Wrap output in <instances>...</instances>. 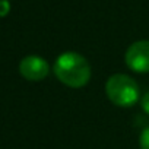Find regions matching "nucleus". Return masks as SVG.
Listing matches in <instances>:
<instances>
[{"label":"nucleus","mask_w":149,"mask_h":149,"mask_svg":"<svg viewBox=\"0 0 149 149\" xmlns=\"http://www.w3.org/2000/svg\"><path fill=\"white\" fill-rule=\"evenodd\" d=\"M139 146L140 149H149V126L142 130L139 136Z\"/></svg>","instance_id":"5"},{"label":"nucleus","mask_w":149,"mask_h":149,"mask_svg":"<svg viewBox=\"0 0 149 149\" xmlns=\"http://www.w3.org/2000/svg\"><path fill=\"white\" fill-rule=\"evenodd\" d=\"M124 63L136 73H149V41L139 40L130 44L124 53Z\"/></svg>","instance_id":"3"},{"label":"nucleus","mask_w":149,"mask_h":149,"mask_svg":"<svg viewBox=\"0 0 149 149\" xmlns=\"http://www.w3.org/2000/svg\"><path fill=\"white\" fill-rule=\"evenodd\" d=\"M53 72L63 85L74 89L85 86L92 76L89 61L74 51L61 53L53 64Z\"/></svg>","instance_id":"1"},{"label":"nucleus","mask_w":149,"mask_h":149,"mask_svg":"<svg viewBox=\"0 0 149 149\" xmlns=\"http://www.w3.org/2000/svg\"><path fill=\"white\" fill-rule=\"evenodd\" d=\"M19 73L22 78L31 82H40L45 79L50 73V64L40 56L31 54L21 60L19 63Z\"/></svg>","instance_id":"4"},{"label":"nucleus","mask_w":149,"mask_h":149,"mask_svg":"<svg viewBox=\"0 0 149 149\" xmlns=\"http://www.w3.org/2000/svg\"><path fill=\"white\" fill-rule=\"evenodd\" d=\"M10 12V3L8 0H0V18H5Z\"/></svg>","instance_id":"6"},{"label":"nucleus","mask_w":149,"mask_h":149,"mask_svg":"<svg viewBox=\"0 0 149 149\" xmlns=\"http://www.w3.org/2000/svg\"><path fill=\"white\" fill-rule=\"evenodd\" d=\"M140 107H142V110L149 116V91L140 98Z\"/></svg>","instance_id":"7"},{"label":"nucleus","mask_w":149,"mask_h":149,"mask_svg":"<svg viewBox=\"0 0 149 149\" xmlns=\"http://www.w3.org/2000/svg\"><path fill=\"white\" fill-rule=\"evenodd\" d=\"M105 94L117 107H133L140 97V89L136 81L124 73H114L105 82Z\"/></svg>","instance_id":"2"}]
</instances>
